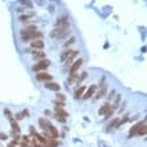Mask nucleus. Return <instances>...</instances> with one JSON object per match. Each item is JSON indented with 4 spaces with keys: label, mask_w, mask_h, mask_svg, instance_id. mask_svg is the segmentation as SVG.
<instances>
[{
    "label": "nucleus",
    "mask_w": 147,
    "mask_h": 147,
    "mask_svg": "<svg viewBox=\"0 0 147 147\" xmlns=\"http://www.w3.org/2000/svg\"><path fill=\"white\" fill-rule=\"evenodd\" d=\"M67 116H68V114H67V111H66L64 108L55 107V118H56L58 120H60V122H66Z\"/></svg>",
    "instance_id": "nucleus-4"
},
{
    "label": "nucleus",
    "mask_w": 147,
    "mask_h": 147,
    "mask_svg": "<svg viewBox=\"0 0 147 147\" xmlns=\"http://www.w3.org/2000/svg\"><path fill=\"white\" fill-rule=\"evenodd\" d=\"M44 114H46L47 116H50V115H51V111H48V110H46V111H44Z\"/></svg>",
    "instance_id": "nucleus-36"
},
{
    "label": "nucleus",
    "mask_w": 147,
    "mask_h": 147,
    "mask_svg": "<svg viewBox=\"0 0 147 147\" xmlns=\"http://www.w3.org/2000/svg\"><path fill=\"white\" fill-rule=\"evenodd\" d=\"M120 100H122V95H116V98H115V102H114V108H116L118 106H119V103H120Z\"/></svg>",
    "instance_id": "nucleus-24"
},
{
    "label": "nucleus",
    "mask_w": 147,
    "mask_h": 147,
    "mask_svg": "<svg viewBox=\"0 0 147 147\" xmlns=\"http://www.w3.org/2000/svg\"><path fill=\"white\" fill-rule=\"evenodd\" d=\"M54 104H55V107H59V108H63V107H64L66 106V103L64 102H60V100H54Z\"/></svg>",
    "instance_id": "nucleus-23"
},
{
    "label": "nucleus",
    "mask_w": 147,
    "mask_h": 147,
    "mask_svg": "<svg viewBox=\"0 0 147 147\" xmlns=\"http://www.w3.org/2000/svg\"><path fill=\"white\" fill-rule=\"evenodd\" d=\"M146 131H147V129H146V126H144V127L140 129V131L138 132V135H139V136H140V135H146Z\"/></svg>",
    "instance_id": "nucleus-29"
},
{
    "label": "nucleus",
    "mask_w": 147,
    "mask_h": 147,
    "mask_svg": "<svg viewBox=\"0 0 147 147\" xmlns=\"http://www.w3.org/2000/svg\"><path fill=\"white\" fill-rule=\"evenodd\" d=\"M39 124H40V127L43 129V131L47 132L48 129H50V126H51V122H50L47 118H40V119H39Z\"/></svg>",
    "instance_id": "nucleus-11"
},
{
    "label": "nucleus",
    "mask_w": 147,
    "mask_h": 147,
    "mask_svg": "<svg viewBox=\"0 0 147 147\" xmlns=\"http://www.w3.org/2000/svg\"><path fill=\"white\" fill-rule=\"evenodd\" d=\"M110 108H111V104H110L108 102H107V103H104L103 106L99 108V115H104V114H106Z\"/></svg>",
    "instance_id": "nucleus-14"
},
{
    "label": "nucleus",
    "mask_w": 147,
    "mask_h": 147,
    "mask_svg": "<svg viewBox=\"0 0 147 147\" xmlns=\"http://www.w3.org/2000/svg\"><path fill=\"white\" fill-rule=\"evenodd\" d=\"M34 16V13H27V15H20L19 16V20H20V22H27V20L28 19H31Z\"/></svg>",
    "instance_id": "nucleus-19"
},
{
    "label": "nucleus",
    "mask_w": 147,
    "mask_h": 147,
    "mask_svg": "<svg viewBox=\"0 0 147 147\" xmlns=\"http://www.w3.org/2000/svg\"><path fill=\"white\" fill-rule=\"evenodd\" d=\"M11 127H12V131H13V132H17V134H20V129H19L17 122H16L15 119H11Z\"/></svg>",
    "instance_id": "nucleus-18"
},
{
    "label": "nucleus",
    "mask_w": 147,
    "mask_h": 147,
    "mask_svg": "<svg viewBox=\"0 0 147 147\" xmlns=\"http://www.w3.org/2000/svg\"><path fill=\"white\" fill-rule=\"evenodd\" d=\"M0 147H2V146H0Z\"/></svg>",
    "instance_id": "nucleus-37"
},
{
    "label": "nucleus",
    "mask_w": 147,
    "mask_h": 147,
    "mask_svg": "<svg viewBox=\"0 0 147 147\" xmlns=\"http://www.w3.org/2000/svg\"><path fill=\"white\" fill-rule=\"evenodd\" d=\"M84 91H86L84 86H80L79 88H76V91H75V99H80L83 96V94H84Z\"/></svg>",
    "instance_id": "nucleus-15"
},
{
    "label": "nucleus",
    "mask_w": 147,
    "mask_h": 147,
    "mask_svg": "<svg viewBox=\"0 0 147 147\" xmlns=\"http://www.w3.org/2000/svg\"><path fill=\"white\" fill-rule=\"evenodd\" d=\"M126 104H127V103H126V102H124V103L122 104V107H120V110H119V112H122V111H123V110L126 108Z\"/></svg>",
    "instance_id": "nucleus-34"
},
{
    "label": "nucleus",
    "mask_w": 147,
    "mask_h": 147,
    "mask_svg": "<svg viewBox=\"0 0 147 147\" xmlns=\"http://www.w3.org/2000/svg\"><path fill=\"white\" fill-rule=\"evenodd\" d=\"M106 92H107V84H106V83H103V84L99 86V90H96L94 99H95V100H96V99H100L102 96L106 95Z\"/></svg>",
    "instance_id": "nucleus-7"
},
{
    "label": "nucleus",
    "mask_w": 147,
    "mask_h": 147,
    "mask_svg": "<svg viewBox=\"0 0 147 147\" xmlns=\"http://www.w3.org/2000/svg\"><path fill=\"white\" fill-rule=\"evenodd\" d=\"M20 3H22L23 6H26V7H28V8L32 7V3L30 2V0H20Z\"/></svg>",
    "instance_id": "nucleus-26"
},
{
    "label": "nucleus",
    "mask_w": 147,
    "mask_h": 147,
    "mask_svg": "<svg viewBox=\"0 0 147 147\" xmlns=\"http://www.w3.org/2000/svg\"><path fill=\"white\" fill-rule=\"evenodd\" d=\"M36 79L40 80V82H51L52 80V76L47 72H43V71H40L36 74Z\"/></svg>",
    "instance_id": "nucleus-10"
},
{
    "label": "nucleus",
    "mask_w": 147,
    "mask_h": 147,
    "mask_svg": "<svg viewBox=\"0 0 147 147\" xmlns=\"http://www.w3.org/2000/svg\"><path fill=\"white\" fill-rule=\"evenodd\" d=\"M87 78V72H82L80 74V76H78V79H76V84H79L80 86V83L83 82V80H84Z\"/></svg>",
    "instance_id": "nucleus-20"
},
{
    "label": "nucleus",
    "mask_w": 147,
    "mask_h": 147,
    "mask_svg": "<svg viewBox=\"0 0 147 147\" xmlns=\"http://www.w3.org/2000/svg\"><path fill=\"white\" fill-rule=\"evenodd\" d=\"M30 131H31V134H32V135H35V134H36V130L34 129V126H31V127H30Z\"/></svg>",
    "instance_id": "nucleus-32"
},
{
    "label": "nucleus",
    "mask_w": 147,
    "mask_h": 147,
    "mask_svg": "<svg viewBox=\"0 0 147 147\" xmlns=\"http://www.w3.org/2000/svg\"><path fill=\"white\" fill-rule=\"evenodd\" d=\"M115 94H116V92H115V90H111L110 95H107V99H108V102H110V100H112V99L115 98Z\"/></svg>",
    "instance_id": "nucleus-27"
},
{
    "label": "nucleus",
    "mask_w": 147,
    "mask_h": 147,
    "mask_svg": "<svg viewBox=\"0 0 147 147\" xmlns=\"http://www.w3.org/2000/svg\"><path fill=\"white\" fill-rule=\"evenodd\" d=\"M78 56H79V51H72V52L70 54V56L64 60V61H66V63H64V67H66V68H70L71 64L74 63V60H75Z\"/></svg>",
    "instance_id": "nucleus-6"
},
{
    "label": "nucleus",
    "mask_w": 147,
    "mask_h": 147,
    "mask_svg": "<svg viewBox=\"0 0 147 147\" xmlns=\"http://www.w3.org/2000/svg\"><path fill=\"white\" fill-rule=\"evenodd\" d=\"M56 100H60V102H66V95H63L61 92H58V94H56Z\"/></svg>",
    "instance_id": "nucleus-25"
},
{
    "label": "nucleus",
    "mask_w": 147,
    "mask_h": 147,
    "mask_svg": "<svg viewBox=\"0 0 147 147\" xmlns=\"http://www.w3.org/2000/svg\"><path fill=\"white\" fill-rule=\"evenodd\" d=\"M144 126H146V120H142V122L136 123V124L134 126V127H131L129 136L131 138V136H135V135H138V132L140 131V129H142V127H144Z\"/></svg>",
    "instance_id": "nucleus-5"
},
{
    "label": "nucleus",
    "mask_w": 147,
    "mask_h": 147,
    "mask_svg": "<svg viewBox=\"0 0 147 147\" xmlns=\"http://www.w3.org/2000/svg\"><path fill=\"white\" fill-rule=\"evenodd\" d=\"M96 90H98V87L95 86V84H91L90 87H88V90H86L84 91V94H83V99H88V98H92V95L96 92Z\"/></svg>",
    "instance_id": "nucleus-8"
},
{
    "label": "nucleus",
    "mask_w": 147,
    "mask_h": 147,
    "mask_svg": "<svg viewBox=\"0 0 147 147\" xmlns=\"http://www.w3.org/2000/svg\"><path fill=\"white\" fill-rule=\"evenodd\" d=\"M118 122H119V119H118V118H116V119H112V120L108 123V126H107V127H108V129H107V131H112L114 129H116V127H118Z\"/></svg>",
    "instance_id": "nucleus-16"
},
{
    "label": "nucleus",
    "mask_w": 147,
    "mask_h": 147,
    "mask_svg": "<svg viewBox=\"0 0 147 147\" xmlns=\"http://www.w3.org/2000/svg\"><path fill=\"white\" fill-rule=\"evenodd\" d=\"M44 87L48 88V90H52V91H59L60 90V86L58 84V83H55V82H46Z\"/></svg>",
    "instance_id": "nucleus-13"
},
{
    "label": "nucleus",
    "mask_w": 147,
    "mask_h": 147,
    "mask_svg": "<svg viewBox=\"0 0 147 147\" xmlns=\"http://www.w3.org/2000/svg\"><path fill=\"white\" fill-rule=\"evenodd\" d=\"M46 58V54L41 52V51H35L34 52V59L35 60H43Z\"/></svg>",
    "instance_id": "nucleus-17"
},
{
    "label": "nucleus",
    "mask_w": 147,
    "mask_h": 147,
    "mask_svg": "<svg viewBox=\"0 0 147 147\" xmlns=\"http://www.w3.org/2000/svg\"><path fill=\"white\" fill-rule=\"evenodd\" d=\"M71 52H72V50H68V48H67V50H64V52H63V54H61V56H60V58H61V60H66V59L70 56V54H71Z\"/></svg>",
    "instance_id": "nucleus-22"
},
{
    "label": "nucleus",
    "mask_w": 147,
    "mask_h": 147,
    "mask_svg": "<svg viewBox=\"0 0 147 147\" xmlns=\"http://www.w3.org/2000/svg\"><path fill=\"white\" fill-rule=\"evenodd\" d=\"M50 60L48 59H43V60H39L36 64L32 67V70L34 71H36V72H40V71H44V70H47L48 67H50Z\"/></svg>",
    "instance_id": "nucleus-3"
},
{
    "label": "nucleus",
    "mask_w": 147,
    "mask_h": 147,
    "mask_svg": "<svg viewBox=\"0 0 147 147\" xmlns=\"http://www.w3.org/2000/svg\"><path fill=\"white\" fill-rule=\"evenodd\" d=\"M23 118H24V116H23V114H22V112H19V114H16V115H15V120H22Z\"/></svg>",
    "instance_id": "nucleus-28"
},
{
    "label": "nucleus",
    "mask_w": 147,
    "mask_h": 147,
    "mask_svg": "<svg viewBox=\"0 0 147 147\" xmlns=\"http://www.w3.org/2000/svg\"><path fill=\"white\" fill-rule=\"evenodd\" d=\"M8 147H19V146H17V143H15V142H11V143L8 144Z\"/></svg>",
    "instance_id": "nucleus-33"
},
{
    "label": "nucleus",
    "mask_w": 147,
    "mask_h": 147,
    "mask_svg": "<svg viewBox=\"0 0 147 147\" xmlns=\"http://www.w3.org/2000/svg\"><path fill=\"white\" fill-rule=\"evenodd\" d=\"M31 47L34 50H43L44 48V41L41 39H37V40H32L31 41Z\"/></svg>",
    "instance_id": "nucleus-12"
},
{
    "label": "nucleus",
    "mask_w": 147,
    "mask_h": 147,
    "mask_svg": "<svg viewBox=\"0 0 147 147\" xmlns=\"http://www.w3.org/2000/svg\"><path fill=\"white\" fill-rule=\"evenodd\" d=\"M75 40H76V39H75L74 36H71V37H70V39L66 41V43H64V48H68L71 44H74V43H75Z\"/></svg>",
    "instance_id": "nucleus-21"
},
{
    "label": "nucleus",
    "mask_w": 147,
    "mask_h": 147,
    "mask_svg": "<svg viewBox=\"0 0 147 147\" xmlns=\"http://www.w3.org/2000/svg\"><path fill=\"white\" fill-rule=\"evenodd\" d=\"M56 28H61V30H68L70 28V20H68V16H60L58 20H56V24H55Z\"/></svg>",
    "instance_id": "nucleus-2"
},
{
    "label": "nucleus",
    "mask_w": 147,
    "mask_h": 147,
    "mask_svg": "<svg viewBox=\"0 0 147 147\" xmlns=\"http://www.w3.org/2000/svg\"><path fill=\"white\" fill-rule=\"evenodd\" d=\"M23 143H27V144H30V136H23Z\"/></svg>",
    "instance_id": "nucleus-31"
},
{
    "label": "nucleus",
    "mask_w": 147,
    "mask_h": 147,
    "mask_svg": "<svg viewBox=\"0 0 147 147\" xmlns=\"http://www.w3.org/2000/svg\"><path fill=\"white\" fill-rule=\"evenodd\" d=\"M7 139H8L7 134H4V132H0V140H7Z\"/></svg>",
    "instance_id": "nucleus-30"
},
{
    "label": "nucleus",
    "mask_w": 147,
    "mask_h": 147,
    "mask_svg": "<svg viewBox=\"0 0 147 147\" xmlns=\"http://www.w3.org/2000/svg\"><path fill=\"white\" fill-rule=\"evenodd\" d=\"M22 114H23V116H28V111H27V110H24Z\"/></svg>",
    "instance_id": "nucleus-35"
},
{
    "label": "nucleus",
    "mask_w": 147,
    "mask_h": 147,
    "mask_svg": "<svg viewBox=\"0 0 147 147\" xmlns=\"http://www.w3.org/2000/svg\"><path fill=\"white\" fill-rule=\"evenodd\" d=\"M82 64H83V60L82 59H78V60H75L72 64H71V67H70V75L71 74H76L78 72V70L82 67Z\"/></svg>",
    "instance_id": "nucleus-9"
},
{
    "label": "nucleus",
    "mask_w": 147,
    "mask_h": 147,
    "mask_svg": "<svg viewBox=\"0 0 147 147\" xmlns=\"http://www.w3.org/2000/svg\"><path fill=\"white\" fill-rule=\"evenodd\" d=\"M20 35H22V39L23 41H32V40H37V39H41V36H43V34H41L40 31H32V32H28L26 30H22V32H20Z\"/></svg>",
    "instance_id": "nucleus-1"
}]
</instances>
